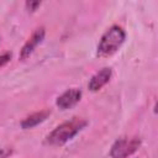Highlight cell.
<instances>
[{
  "label": "cell",
  "mask_w": 158,
  "mask_h": 158,
  "mask_svg": "<svg viewBox=\"0 0 158 158\" xmlns=\"http://www.w3.org/2000/svg\"><path fill=\"white\" fill-rule=\"evenodd\" d=\"M88 120L83 117H72L57 127H54L47 136L44 142L49 146H63L70 139H73L83 128L88 126Z\"/></svg>",
  "instance_id": "obj_1"
},
{
  "label": "cell",
  "mask_w": 158,
  "mask_h": 158,
  "mask_svg": "<svg viewBox=\"0 0 158 158\" xmlns=\"http://www.w3.org/2000/svg\"><path fill=\"white\" fill-rule=\"evenodd\" d=\"M125 40H126L125 30L118 25H112L101 36L96 47V56L100 58H107L114 56L121 48Z\"/></svg>",
  "instance_id": "obj_2"
},
{
  "label": "cell",
  "mask_w": 158,
  "mask_h": 158,
  "mask_svg": "<svg viewBox=\"0 0 158 158\" xmlns=\"http://www.w3.org/2000/svg\"><path fill=\"white\" fill-rule=\"evenodd\" d=\"M141 146L139 137H122L116 139L110 148L111 158H127L132 156Z\"/></svg>",
  "instance_id": "obj_3"
},
{
  "label": "cell",
  "mask_w": 158,
  "mask_h": 158,
  "mask_svg": "<svg viewBox=\"0 0 158 158\" xmlns=\"http://www.w3.org/2000/svg\"><path fill=\"white\" fill-rule=\"evenodd\" d=\"M44 36H46V30L44 27H38L36 28L32 35L27 38V41L23 43L22 48L20 49V59L21 60H25L27 59L36 49V47L44 40Z\"/></svg>",
  "instance_id": "obj_4"
},
{
  "label": "cell",
  "mask_w": 158,
  "mask_h": 158,
  "mask_svg": "<svg viewBox=\"0 0 158 158\" xmlns=\"http://www.w3.org/2000/svg\"><path fill=\"white\" fill-rule=\"evenodd\" d=\"M81 90L78 88H70L67 89L64 93H62L57 100H56V105L60 109V110H68L73 106H75L80 99H81Z\"/></svg>",
  "instance_id": "obj_5"
},
{
  "label": "cell",
  "mask_w": 158,
  "mask_h": 158,
  "mask_svg": "<svg viewBox=\"0 0 158 158\" xmlns=\"http://www.w3.org/2000/svg\"><path fill=\"white\" fill-rule=\"evenodd\" d=\"M111 75H112V70H111L110 67L101 68L99 72H96V73L89 79V83H88L89 90L93 91V93L99 91L102 86H105V85L110 81Z\"/></svg>",
  "instance_id": "obj_6"
},
{
  "label": "cell",
  "mask_w": 158,
  "mask_h": 158,
  "mask_svg": "<svg viewBox=\"0 0 158 158\" xmlns=\"http://www.w3.org/2000/svg\"><path fill=\"white\" fill-rule=\"evenodd\" d=\"M49 115H51V110H48V109L32 112V114H30L28 116H26V117L21 121V123H20V125H21V128H23V130L33 128V127L38 126L40 123L44 122V121L48 118Z\"/></svg>",
  "instance_id": "obj_7"
},
{
  "label": "cell",
  "mask_w": 158,
  "mask_h": 158,
  "mask_svg": "<svg viewBox=\"0 0 158 158\" xmlns=\"http://www.w3.org/2000/svg\"><path fill=\"white\" fill-rule=\"evenodd\" d=\"M11 57H12L11 52H5V53L0 54V68H2L4 65H6L11 60Z\"/></svg>",
  "instance_id": "obj_8"
},
{
  "label": "cell",
  "mask_w": 158,
  "mask_h": 158,
  "mask_svg": "<svg viewBox=\"0 0 158 158\" xmlns=\"http://www.w3.org/2000/svg\"><path fill=\"white\" fill-rule=\"evenodd\" d=\"M40 5H41V1H37V0H36V1H26V2H25V6H26L27 11H30V12L36 11Z\"/></svg>",
  "instance_id": "obj_9"
},
{
  "label": "cell",
  "mask_w": 158,
  "mask_h": 158,
  "mask_svg": "<svg viewBox=\"0 0 158 158\" xmlns=\"http://www.w3.org/2000/svg\"><path fill=\"white\" fill-rule=\"evenodd\" d=\"M9 154H11V149H7V148H1V152H0V158H6Z\"/></svg>",
  "instance_id": "obj_10"
}]
</instances>
